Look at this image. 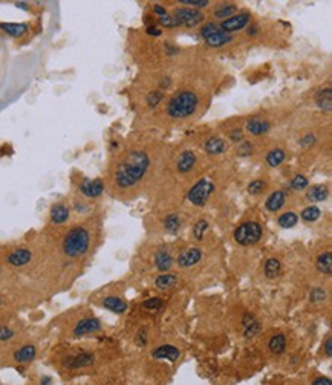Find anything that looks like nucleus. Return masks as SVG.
I'll use <instances>...</instances> for the list:
<instances>
[{"label": "nucleus", "instance_id": "423d86ee", "mask_svg": "<svg viewBox=\"0 0 332 385\" xmlns=\"http://www.w3.org/2000/svg\"><path fill=\"white\" fill-rule=\"evenodd\" d=\"M173 17L176 18V22L179 23V26H187V28H193L199 23L204 22V14L198 9H191V8H178L173 11Z\"/></svg>", "mask_w": 332, "mask_h": 385}, {"label": "nucleus", "instance_id": "393cba45", "mask_svg": "<svg viewBox=\"0 0 332 385\" xmlns=\"http://www.w3.org/2000/svg\"><path fill=\"white\" fill-rule=\"evenodd\" d=\"M178 283V277L174 275V274H163V275H160L158 278H156V281H155V284H156V287L160 289V291H168V289H171V287H174V284Z\"/></svg>", "mask_w": 332, "mask_h": 385}, {"label": "nucleus", "instance_id": "603ef678", "mask_svg": "<svg viewBox=\"0 0 332 385\" xmlns=\"http://www.w3.org/2000/svg\"><path fill=\"white\" fill-rule=\"evenodd\" d=\"M147 34H149V35H155V37H160V35H161V29L155 28L153 25H149V26H147Z\"/></svg>", "mask_w": 332, "mask_h": 385}, {"label": "nucleus", "instance_id": "4c0bfd02", "mask_svg": "<svg viewBox=\"0 0 332 385\" xmlns=\"http://www.w3.org/2000/svg\"><path fill=\"white\" fill-rule=\"evenodd\" d=\"M308 185H309V181H308V178H305L303 175H296L294 178H292V181H291V187L294 188L296 191L305 190Z\"/></svg>", "mask_w": 332, "mask_h": 385}, {"label": "nucleus", "instance_id": "4468645a", "mask_svg": "<svg viewBox=\"0 0 332 385\" xmlns=\"http://www.w3.org/2000/svg\"><path fill=\"white\" fill-rule=\"evenodd\" d=\"M179 355H181L179 350L174 345H161V347H158L152 353L155 359H168V361H178Z\"/></svg>", "mask_w": 332, "mask_h": 385}, {"label": "nucleus", "instance_id": "37998d69", "mask_svg": "<svg viewBox=\"0 0 332 385\" xmlns=\"http://www.w3.org/2000/svg\"><path fill=\"white\" fill-rule=\"evenodd\" d=\"M143 306L150 311H160L163 307V300L161 298H149L143 303Z\"/></svg>", "mask_w": 332, "mask_h": 385}, {"label": "nucleus", "instance_id": "2f4dec72", "mask_svg": "<svg viewBox=\"0 0 332 385\" xmlns=\"http://www.w3.org/2000/svg\"><path fill=\"white\" fill-rule=\"evenodd\" d=\"M179 226H181V220H179V216H178V214L173 213V214H168V216L164 219V228H166L167 233H170V234L178 233Z\"/></svg>", "mask_w": 332, "mask_h": 385}, {"label": "nucleus", "instance_id": "c756f323", "mask_svg": "<svg viewBox=\"0 0 332 385\" xmlns=\"http://www.w3.org/2000/svg\"><path fill=\"white\" fill-rule=\"evenodd\" d=\"M236 9H238V6L234 5V3H222V5H219L216 9H214L213 15L218 17V18H224V20H227L228 17L234 15Z\"/></svg>", "mask_w": 332, "mask_h": 385}, {"label": "nucleus", "instance_id": "8fccbe9b", "mask_svg": "<svg viewBox=\"0 0 332 385\" xmlns=\"http://www.w3.org/2000/svg\"><path fill=\"white\" fill-rule=\"evenodd\" d=\"M316 142V136L312 133H308V134H305V136L299 141V144L302 145V147H309V145H312Z\"/></svg>", "mask_w": 332, "mask_h": 385}, {"label": "nucleus", "instance_id": "c85d7f7f", "mask_svg": "<svg viewBox=\"0 0 332 385\" xmlns=\"http://www.w3.org/2000/svg\"><path fill=\"white\" fill-rule=\"evenodd\" d=\"M285 151L282 148H272L266 155V164L269 167H279L285 161Z\"/></svg>", "mask_w": 332, "mask_h": 385}, {"label": "nucleus", "instance_id": "a878e982", "mask_svg": "<svg viewBox=\"0 0 332 385\" xmlns=\"http://www.w3.org/2000/svg\"><path fill=\"white\" fill-rule=\"evenodd\" d=\"M317 269L325 275H331V272H332V253L331 251L323 253V254L319 256V258H317Z\"/></svg>", "mask_w": 332, "mask_h": 385}, {"label": "nucleus", "instance_id": "c03bdc74", "mask_svg": "<svg viewBox=\"0 0 332 385\" xmlns=\"http://www.w3.org/2000/svg\"><path fill=\"white\" fill-rule=\"evenodd\" d=\"M158 23L166 26V28H176L179 26V23L176 22V18H174L173 15H164V17H160L158 18Z\"/></svg>", "mask_w": 332, "mask_h": 385}, {"label": "nucleus", "instance_id": "58836bf2", "mask_svg": "<svg viewBox=\"0 0 332 385\" xmlns=\"http://www.w3.org/2000/svg\"><path fill=\"white\" fill-rule=\"evenodd\" d=\"M181 5H187L191 6V9H201V8H207L210 5L208 0H179Z\"/></svg>", "mask_w": 332, "mask_h": 385}, {"label": "nucleus", "instance_id": "39448f33", "mask_svg": "<svg viewBox=\"0 0 332 385\" xmlns=\"http://www.w3.org/2000/svg\"><path fill=\"white\" fill-rule=\"evenodd\" d=\"M213 191H214L213 182H210L208 179H201L199 182H196L190 188L188 194H187V199L194 206H204L207 203L208 197L211 196Z\"/></svg>", "mask_w": 332, "mask_h": 385}, {"label": "nucleus", "instance_id": "b1692460", "mask_svg": "<svg viewBox=\"0 0 332 385\" xmlns=\"http://www.w3.org/2000/svg\"><path fill=\"white\" fill-rule=\"evenodd\" d=\"M316 103L317 106L325 110V112H329L332 109V90L328 87V89H323L317 93V98H316Z\"/></svg>", "mask_w": 332, "mask_h": 385}, {"label": "nucleus", "instance_id": "a211bd4d", "mask_svg": "<svg viewBox=\"0 0 332 385\" xmlns=\"http://www.w3.org/2000/svg\"><path fill=\"white\" fill-rule=\"evenodd\" d=\"M286 202V194L283 191H274L271 192L269 197L266 199L265 202V206L268 211H271V213H276V211H279Z\"/></svg>", "mask_w": 332, "mask_h": 385}, {"label": "nucleus", "instance_id": "6e6d98bb", "mask_svg": "<svg viewBox=\"0 0 332 385\" xmlns=\"http://www.w3.org/2000/svg\"><path fill=\"white\" fill-rule=\"evenodd\" d=\"M155 12L158 14L160 17H164V15H167V11H166V8H163L161 5H155Z\"/></svg>", "mask_w": 332, "mask_h": 385}, {"label": "nucleus", "instance_id": "f3484780", "mask_svg": "<svg viewBox=\"0 0 332 385\" xmlns=\"http://www.w3.org/2000/svg\"><path fill=\"white\" fill-rule=\"evenodd\" d=\"M69 219V208L65 203H55L51 208V222L54 225H62Z\"/></svg>", "mask_w": 332, "mask_h": 385}, {"label": "nucleus", "instance_id": "f257e3e1", "mask_svg": "<svg viewBox=\"0 0 332 385\" xmlns=\"http://www.w3.org/2000/svg\"><path fill=\"white\" fill-rule=\"evenodd\" d=\"M150 165L147 153L143 150H133L118 164L115 171V184L120 188H130L138 184Z\"/></svg>", "mask_w": 332, "mask_h": 385}, {"label": "nucleus", "instance_id": "3c124183", "mask_svg": "<svg viewBox=\"0 0 332 385\" xmlns=\"http://www.w3.org/2000/svg\"><path fill=\"white\" fill-rule=\"evenodd\" d=\"M242 322H244V325H245V327H249L251 324H254V322H256V318L252 317L251 314H245V317H244Z\"/></svg>", "mask_w": 332, "mask_h": 385}, {"label": "nucleus", "instance_id": "9b49d317", "mask_svg": "<svg viewBox=\"0 0 332 385\" xmlns=\"http://www.w3.org/2000/svg\"><path fill=\"white\" fill-rule=\"evenodd\" d=\"M31 258H32V253L29 251V249L18 248L6 257V261L14 267H22V266H26L31 261Z\"/></svg>", "mask_w": 332, "mask_h": 385}, {"label": "nucleus", "instance_id": "5701e85b", "mask_svg": "<svg viewBox=\"0 0 332 385\" xmlns=\"http://www.w3.org/2000/svg\"><path fill=\"white\" fill-rule=\"evenodd\" d=\"M205 42L211 48H221V46H224V45L231 42V35L224 32V31H218V32H214L213 35H210L208 38H205Z\"/></svg>", "mask_w": 332, "mask_h": 385}, {"label": "nucleus", "instance_id": "bb28decb", "mask_svg": "<svg viewBox=\"0 0 332 385\" xmlns=\"http://www.w3.org/2000/svg\"><path fill=\"white\" fill-rule=\"evenodd\" d=\"M0 29L5 31L11 37H22V35L26 34L28 26L23 25V23H2L0 25Z\"/></svg>", "mask_w": 332, "mask_h": 385}, {"label": "nucleus", "instance_id": "aec40b11", "mask_svg": "<svg viewBox=\"0 0 332 385\" xmlns=\"http://www.w3.org/2000/svg\"><path fill=\"white\" fill-rule=\"evenodd\" d=\"M103 306L115 314H123L127 311V303L124 300H121L120 297H106L103 300Z\"/></svg>", "mask_w": 332, "mask_h": 385}, {"label": "nucleus", "instance_id": "412c9836", "mask_svg": "<svg viewBox=\"0 0 332 385\" xmlns=\"http://www.w3.org/2000/svg\"><path fill=\"white\" fill-rule=\"evenodd\" d=\"M35 353H37V350H35L34 345L28 344V345H23L22 349H18L14 353V359L17 362H20V364H26V362H31L35 358Z\"/></svg>", "mask_w": 332, "mask_h": 385}, {"label": "nucleus", "instance_id": "e433bc0d", "mask_svg": "<svg viewBox=\"0 0 332 385\" xmlns=\"http://www.w3.org/2000/svg\"><path fill=\"white\" fill-rule=\"evenodd\" d=\"M207 229H208V223H207L205 220H199L196 225H194V228H193V236H194V239H196V240H202V239H204V234L207 233Z\"/></svg>", "mask_w": 332, "mask_h": 385}, {"label": "nucleus", "instance_id": "ddd939ff", "mask_svg": "<svg viewBox=\"0 0 332 385\" xmlns=\"http://www.w3.org/2000/svg\"><path fill=\"white\" fill-rule=\"evenodd\" d=\"M194 165H196V155L191 151V150H185L182 151L179 158H178V162H176V168L179 173H188L194 168Z\"/></svg>", "mask_w": 332, "mask_h": 385}, {"label": "nucleus", "instance_id": "7c9ffc66", "mask_svg": "<svg viewBox=\"0 0 332 385\" xmlns=\"http://www.w3.org/2000/svg\"><path fill=\"white\" fill-rule=\"evenodd\" d=\"M280 269H282V264H280V261L277 258H269L265 263V275L272 280V278L279 277Z\"/></svg>", "mask_w": 332, "mask_h": 385}, {"label": "nucleus", "instance_id": "cd10ccee", "mask_svg": "<svg viewBox=\"0 0 332 385\" xmlns=\"http://www.w3.org/2000/svg\"><path fill=\"white\" fill-rule=\"evenodd\" d=\"M268 347H269V350H271L272 353H276V355L283 353V352H285V347H286V338H285V335H282V333L274 335V336L269 339Z\"/></svg>", "mask_w": 332, "mask_h": 385}, {"label": "nucleus", "instance_id": "20e7f679", "mask_svg": "<svg viewBox=\"0 0 332 385\" xmlns=\"http://www.w3.org/2000/svg\"><path fill=\"white\" fill-rule=\"evenodd\" d=\"M262 226L257 222H245L239 225L234 231V240L242 246H249L254 245L262 239Z\"/></svg>", "mask_w": 332, "mask_h": 385}, {"label": "nucleus", "instance_id": "de8ad7c7", "mask_svg": "<svg viewBox=\"0 0 332 385\" xmlns=\"http://www.w3.org/2000/svg\"><path fill=\"white\" fill-rule=\"evenodd\" d=\"M259 330H260V324L256 321L254 324H251L249 327H245V336L247 338H252Z\"/></svg>", "mask_w": 332, "mask_h": 385}, {"label": "nucleus", "instance_id": "4d7b16f0", "mask_svg": "<svg viewBox=\"0 0 332 385\" xmlns=\"http://www.w3.org/2000/svg\"><path fill=\"white\" fill-rule=\"evenodd\" d=\"M257 31H259V28H257V26H249V28H248V31H247V34H248V35H256V34H257Z\"/></svg>", "mask_w": 332, "mask_h": 385}, {"label": "nucleus", "instance_id": "f03ea898", "mask_svg": "<svg viewBox=\"0 0 332 385\" xmlns=\"http://www.w3.org/2000/svg\"><path fill=\"white\" fill-rule=\"evenodd\" d=\"M198 104H199V100L196 93L191 90H181L171 96V100L168 101V106H167V112L174 120H184L191 117L196 112Z\"/></svg>", "mask_w": 332, "mask_h": 385}, {"label": "nucleus", "instance_id": "2eb2a0df", "mask_svg": "<svg viewBox=\"0 0 332 385\" xmlns=\"http://www.w3.org/2000/svg\"><path fill=\"white\" fill-rule=\"evenodd\" d=\"M205 151L208 153V155H222V153L227 151V142L222 139V138H218V136H213V138H208L205 141V145H204Z\"/></svg>", "mask_w": 332, "mask_h": 385}, {"label": "nucleus", "instance_id": "5fc2aeb1", "mask_svg": "<svg viewBox=\"0 0 332 385\" xmlns=\"http://www.w3.org/2000/svg\"><path fill=\"white\" fill-rule=\"evenodd\" d=\"M325 350H326V356H331V355H332V338H331V336H328V339H326Z\"/></svg>", "mask_w": 332, "mask_h": 385}, {"label": "nucleus", "instance_id": "a18cd8bd", "mask_svg": "<svg viewBox=\"0 0 332 385\" xmlns=\"http://www.w3.org/2000/svg\"><path fill=\"white\" fill-rule=\"evenodd\" d=\"M14 338V330L9 329V327L6 325H2L0 327V341H9Z\"/></svg>", "mask_w": 332, "mask_h": 385}, {"label": "nucleus", "instance_id": "09e8293b", "mask_svg": "<svg viewBox=\"0 0 332 385\" xmlns=\"http://www.w3.org/2000/svg\"><path fill=\"white\" fill-rule=\"evenodd\" d=\"M230 139L233 142H242L244 141V131L241 128H234L230 131Z\"/></svg>", "mask_w": 332, "mask_h": 385}, {"label": "nucleus", "instance_id": "6e6552de", "mask_svg": "<svg viewBox=\"0 0 332 385\" xmlns=\"http://www.w3.org/2000/svg\"><path fill=\"white\" fill-rule=\"evenodd\" d=\"M80 191L82 194L89 197V199H95L103 194L104 191V184L101 179H87L84 178L80 184Z\"/></svg>", "mask_w": 332, "mask_h": 385}, {"label": "nucleus", "instance_id": "72a5a7b5", "mask_svg": "<svg viewBox=\"0 0 332 385\" xmlns=\"http://www.w3.org/2000/svg\"><path fill=\"white\" fill-rule=\"evenodd\" d=\"M297 222H299V216L296 213H292V211H286V213H283L279 217V225L282 228H292L297 225Z\"/></svg>", "mask_w": 332, "mask_h": 385}, {"label": "nucleus", "instance_id": "13d9d810", "mask_svg": "<svg viewBox=\"0 0 332 385\" xmlns=\"http://www.w3.org/2000/svg\"><path fill=\"white\" fill-rule=\"evenodd\" d=\"M164 81H161V87H168L170 86V78H163Z\"/></svg>", "mask_w": 332, "mask_h": 385}, {"label": "nucleus", "instance_id": "dca6fc26", "mask_svg": "<svg viewBox=\"0 0 332 385\" xmlns=\"http://www.w3.org/2000/svg\"><path fill=\"white\" fill-rule=\"evenodd\" d=\"M245 128H247V131H248L249 134H254V136H260V134L269 131L271 126H269V123L265 121V120L252 118V120H249V121L247 123V127H245Z\"/></svg>", "mask_w": 332, "mask_h": 385}, {"label": "nucleus", "instance_id": "864d4df0", "mask_svg": "<svg viewBox=\"0 0 332 385\" xmlns=\"http://www.w3.org/2000/svg\"><path fill=\"white\" fill-rule=\"evenodd\" d=\"M312 385H332V382L328 378H317L314 382H312Z\"/></svg>", "mask_w": 332, "mask_h": 385}, {"label": "nucleus", "instance_id": "c9c22d12", "mask_svg": "<svg viewBox=\"0 0 332 385\" xmlns=\"http://www.w3.org/2000/svg\"><path fill=\"white\" fill-rule=\"evenodd\" d=\"M163 100H164V92H161V90H153L146 96V101H147L149 107H156Z\"/></svg>", "mask_w": 332, "mask_h": 385}, {"label": "nucleus", "instance_id": "49530a36", "mask_svg": "<svg viewBox=\"0 0 332 385\" xmlns=\"http://www.w3.org/2000/svg\"><path fill=\"white\" fill-rule=\"evenodd\" d=\"M135 341H136V344L140 345V347H144V345L147 344V330H146V329L138 330V333H136Z\"/></svg>", "mask_w": 332, "mask_h": 385}, {"label": "nucleus", "instance_id": "f8f14e48", "mask_svg": "<svg viewBox=\"0 0 332 385\" xmlns=\"http://www.w3.org/2000/svg\"><path fill=\"white\" fill-rule=\"evenodd\" d=\"M201 258H202V251L199 248H188L179 254L178 264L181 267H190V266L196 264Z\"/></svg>", "mask_w": 332, "mask_h": 385}, {"label": "nucleus", "instance_id": "9d476101", "mask_svg": "<svg viewBox=\"0 0 332 385\" xmlns=\"http://www.w3.org/2000/svg\"><path fill=\"white\" fill-rule=\"evenodd\" d=\"M101 330V322L96 318H83L74 327V336H83Z\"/></svg>", "mask_w": 332, "mask_h": 385}, {"label": "nucleus", "instance_id": "ea45409f", "mask_svg": "<svg viewBox=\"0 0 332 385\" xmlns=\"http://www.w3.org/2000/svg\"><path fill=\"white\" fill-rule=\"evenodd\" d=\"M236 153H238V156H249L251 153H252V145H251V142H248V141L239 142V145H238V148H236Z\"/></svg>", "mask_w": 332, "mask_h": 385}, {"label": "nucleus", "instance_id": "bf43d9fd", "mask_svg": "<svg viewBox=\"0 0 332 385\" xmlns=\"http://www.w3.org/2000/svg\"><path fill=\"white\" fill-rule=\"evenodd\" d=\"M0 306H2V298H0Z\"/></svg>", "mask_w": 332, "mask_h": 385}, {"label": "nucleus", "instance_id": "f704fd0d", "mask_svg": "<svg viewBox=\"0 0 332 385\" xmlns=\"http://www.w3.org/2000/svg\"><path fill=\"white\" fill-rule=\"evenodd\" d=\"M247 190H248L249 194L257 196V194H260V192H263V191L266 190V182L262 181V179H254V181H251V182L248 184Z\"/></svg>", "mask_w": 332, "mask_h": 385}, {"label": "nucleus", "instance_id": "a19ab883", "mask_svg": "<svg viewBox=\"0 0 332 385\" xmlns=\"http://www.w3.org/2000/svg\"><path fill=\"white\" fill-rule=\"evenodd\" d=\"M309 298H311V301H314V303L323 301V300H326V291H325L323 287H314L311 291Z\"/></svg>", "mask_w": 332, "mask_h": 385}, {"label": "nucleus", "instance_id": "1a4fd4ad", "mask_svg": "<svg viewBox=\"0 0 332 385\" xmlns=\"http://www.w3.org/2000/svg\"><path fill=\"white\" fill-rule=\"evenodd\" d=\"M93 362H95V356L92 353L83 352V353H78V355H74V356H68L63 361V365L66 369L75 370V369L89 367V365H92Z\"/></svg>", "mask_w": 332, "mask_h": 385}, {"label": "nucleus", "instance_id": "79ce46f5", "mask_svg": "<svg viewBox=\"0 0 332 385\" xmlns=\"http://www.w3.org/2000/svg\"><path fill=\"white\" fill-rule=\"evenodd\" d=\"M218 31H219V25H216L214 22H210V23H205V25L202 26L201 35H202L204 38H208L210 35H213L214 32H218Z\"/></svg>", "mask_w": 332, "mask_h": 385}, {"label": "nucleus", "instance_id": "473e14b6", "mask_svg": "<svg viewBox=\"0 0 332 385\" xmlns=\"http://www.w3.org/2000/svg\"><path fill=\"white\" fill-rule=\"evenodd\" d=\"M322 216V211L316 206V205H311V206H306L303 211H302V219L308 223H312L319 220Z\"/></svg>", "mask_w": 332, "mask_h": 385}, {"label": "nucleus", "instance_id": "4be33fe9", "mask_svg": "<svg viewBox=\"0 0 332 385\" xmlns=\"http://www.w3.org/2000/svg\"><path fill=\"white\" fill-rule=\"evenodd\" d=\"M328 194H329V190L326 185H314L311 190H308L306 197L309 202H323L326 200Z\"/></svg>", "mask_w": 332, "mask_h": 385}, {"label": "nucleus", "instance_id": "7ed1b4c3", "mask_svg": "<svg viewBox=\"0 0 332 385\" xmlns=\"http://www.w3.org/2000/svg\"><path fill=\"white\" fill-rule=\"evenodd\" d=\"M90 234L84 226H75L68 231L63 239V253L71 258H78L87 253Z\"/></svg>", "mask_w": 332, "mask_h": 385}, {"label": "nucleus", "instance_id": "0eeeda50", "mask_svg": "<svg viewBox=\"0 0 332 385\" xmlns=\"http://www.w3.org/2000/svg\"><path fill=\"white\" fill-rule=\"evenodd\" d=\"M249 20H251V14H249V12L234 14V15L228 17L227 20H222V22H221V25H219V28H221L224 32H227V34H230V32H236V31L244 29V28L248 25V22H249Z\"/></svg>", "mask_w": 332, "mask_h": 385}, {"label": "nucleus", "instance_id": "6ab92c4d", "mask_svg": "<svg viewBox=\"0 0 332 385\" xmlns=\"http://www.w3.org/2000/svg\"><path fill=\"white\" fill-rule=\"evenodd\" d=\"M155 263L161 272H167L173 266V257L170 256L167 249H160V251L155 254Z\"/></svg>", "mask_w": 332, "mask_h": 385}]
</instances>
